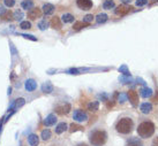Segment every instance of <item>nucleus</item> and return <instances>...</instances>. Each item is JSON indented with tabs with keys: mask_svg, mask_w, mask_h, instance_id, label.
I'll return each mask as SVG.
<instances>
[{
	"mask_svg": "<svg viewBox=\"0 0 158 146\" xmlns=\"http://www.w3.org/2000/svg\"><path fill=\"white\" fill-rule=\"evenodd\" d=\"M134 128H135V122L129 116H123V117H120L117 121V123H115V130H117V132L120 133V135H123V136L131 135L133 132Z\"/></svg>",
	"mask_w": 158,
	"mask_h": 146,
	"instance_id": "obj_1",
	"label": "nucleus"
},
{
	"mask_svg": "<svg viewBox=\"0 0 158 146\" xmlns=\"http://www.w3.org/2000/svg\"><path fill=\"white\" fill-rule=\"evenodd\" d=\"M107 138V132L104 129H95L89 133V143L91 146H104Z\"/></svg>",
	"mask_w": 158,
	"mask_h": 146,
	"instance_id": "obj_2",
	"label": "nucleus"
},
{
	"mask_svg": "<svg viewBox=\"0 0 158 146\" xmlns=\"http://www.w3.org/2000/svg\"><path fill=\"white\" fill-rule=\"evenodd\" d=\"M155 130H156V127L155 124L151 122V121H143L141 122L139 125H137V135L141 139H148V138H151L154 136Z\"/></svg>",
	"mask_w": 158,
	"mask_h": 146,
	"instance_id": "obj_3",
	"label": "nucleus"
},
{
	"mask_svg": "<svg viewBox=\"0 0 158 146\" xmlns=\"http://www.w3.org/2000/svg\"><path fill=\"white\" fill-rule=\"evenodd\" d=\"M73 119L77 122H85L88 120V114L84 111H81V109H76L74 111V114H73Z\"/></svg>",
	"mask_w": 158,
	"mask_h": 146,
	"instance_id": "obj_4",
	"label": "nucleus"
},
{
	"mask_svg": "<svg viewBox=\"0 0 158 146\" xmlns=\"http://www.w3.org/2000/svg\"><path fill=\"white\" fill-rule=\"evenodd\" d=\"M76 5L82 10H89L92 8V0H76Z\"/></svg>",
	"mask_w": 158,
	"mask_h": 146,
	"instance_id": "obj_5",
	"label": "nucleus"
},
{
	"mask_svg": "<svg viewBox=\"0 0 158 146\" xmlns=\"http://www.w3.org/2000/svg\"><path fill=\"white\" fill-rule=\"evenodd\" d=\"M40 15H42V9L38 8V7H32V8L28 12V18H30V20H32V21L40 18Z\"/></svg>",
	"mask_w": 158,
	"mask_h": 146,
	"instance_id": "obj_6",
	"label": "nucleus"
},
{
	"mask_svg": "<svg viewBox=\"0 0 158 146\" xmlns=\"http://www.w3.org/2000/svg\"><path fill=\"white\" fill-rule=\"evenodd\" d=\"M131 9L132 8H131V7H128V6H126V5H120V6H118V7L115 8L114 13H115V15L123 16V15H126Z\"/></svg>",
	"mask_w": 158,
	"mask_h": 146,
	"instance_id": "obj_7",
	"label": "nucleus"
},
{
	"mask_svg": "<svg viewBox=\"0 0 158 146\" xmlns=\"http://www.w3.org/2000/svg\"><path fill=\"white\" fill-rule=\"evenodd\" d=\"M127 96H128L129 101L132 102L133 106H136V105H137V101H139V94H137V92H135L134 90H131V91H128Z\"/></svg>",
	"mask_w": 158,
	"mask_h": 146,
	"instance_id": "obj_8",
	"label": "nucleus"
},
{
	"mask_svg": "<svg viewBox=\"0 0 158 146\" xmlns=\"http://www.w3.org/2000/svg\"><path fill=\"white\" fill-rule=\"evenodd\" d=\"M28 144L30 146H38L40 145V137L35 133L29 135L28 136Z\"/></svg>",
	"mask_w": 158,
	"mask_h": 146,
	"instance_id": "obj_9",
	"label": "nucleus"
},
{
	"mask_svg": "<svg viewBox=\"0 0 158 146\" xmlns=\"http://www.w3.org/2000/svg\"><path fill=\"white\" fill-rule=\"evenodd\" d=\"M24 86H26V90L27 91H29V92H32V91H35L36 89H37V83H36L35 80H27L26 81V84H24Z\"/></svg>",
	"mask_w": 158,
	"mask_h": 146,
	"instance_id": "obj_10",
	"label": "nucleus"
},
{
	"mask_svg": "<svg viewBox=\"0 0 158 146\" xmlns=\"http://www.w3.org/2000/svg\"><path fill=\"white\" fill-rule=\"evenodd\" d=\"M125 146H143V143H142V140H141L140 138L132 137L128 139Z\"/></svg>",
	"mask_w": 158,
	"mask_h": 146,
	"instance_id": "obj_11",
	"label": "nucleus"
},
{
	"mask_svg": "<svg viewBox=\"0 0 158 146\" xmlns=\"http://www.w3.org/2000/svg\"><path fill=\"white\" fill-rule=\"evenodd\" d=\"M56 111H57L58 114H61V115L68 114L70 111V105L69 104H65V105H62V106H58L57 108H56Z\"/></svg>",
	"mask_w": 158,
	"mask_h": 146,
	"instance_id": "obj_12",
	"label": "nucleus"
},
{
	"mask_svg": "<svg viewBox=\"0 0 158 146\" xmlns=\"http://www.w3.org/2000/svg\"><path fill=\"white\" fill-rule=\"evenodd\" d=\"M57 122V116L54 114H50V115L46 116V119L44 120V125L46 127H50V125H53Z\"/></svg>",
	"mask_w": 158,
	"mask_h": 146,
	"instance_id": "obj_13",
	"label": "nucleus"
},
{
	"mask_svg": "<svg viewBox=\"0 0 158 146\" xmlns=\"http://www.w3.org/2000/svg\"><path fill=\"white\" fill-rule=\"evenodd\" d=\"M50 24H51V27L53 28V29H57V30H59V29H61V20L59 18H57V16H54V18H52V20H51V22H50Z\"/></svg>",
	"mask_w": 158,
	"mask_h": 146,
	"instance_id": "obj_14",
	"label": "nucleus"
},
{
	"mask_svg": "<svg viewBox=\"0 0 158 146\" xmlns=\"http://www.w3.org/2000/svg\"><path fill=\"white\" fill-rule=\"evenodd\" d=\"M140 109L143 114H149L150 112L152 111V105L150 102H143L140 106Z\"/></svg>",
	"mask_w": 158,
	"mask_h": 146,
	"instance_id": "obj_15",
	"label": "nucleus"
},
{
	"mask_svg": "<svg viewBox=\"0 0 158 146\" xmlns=\"http://www.w3.org/2000/svg\"><path fill=\"white\" fill-rule=\"evenodd\" d=\"M42 9H43V13H44L45 15H51V14H53L56 7H54L52 4H45Z\"/></svg>",
	"mask_w": 158,
	"mask_h": 146,
	"instance_id": "obj_16",
	"label": "nucleus"
},
{
	"mask_svg": "<svg viewBox=\"0 0 158 146\" xmlns=\"http://www.w3.org/2000/svg\"><path fill=\"white\" fill-rule=\"evenodd\" d=\"M21 7L22 9H26V10H30L32 7H34V1L32 0H23L22 2H21Z\"/></svg>",
	"mask_w": 158,
	"mask_h": 146,
	"instance_id": "obj_17",
	"label": "nucleus"
},
{
	"mask_svg": "<svg viewBox=\"0 0 158 146\" xmlns=\"http://www.w3.org/2000/svg\"><path fill=\"white\" fill-rule=\"evenodd\" d=\"M67 128H68L67 124L65 123V122H61V123H59L57 127H56V133H57V135H60V133H62L64 131H66Z\"/></svg>",
	"mask_w": 158,
	"mask_h": 146,
	"instance_id": "obj_18",
	"label": "nucleus"
},
{
	"mask_svg": "<svg viewBox=\"0 0 158 146\" xmlns=\"http://www.w3.org/2000/svg\"><path fill=\"white\" fill-rule=\"evenodd\" d=\"M114 7H115V4H114L113 0H105L104 4H103V8L106 9V10H110Z\"/></svg>",
	"mask_w": 158,
	"mask_h": 146,
	"instance_id": "obj_19",
	"label": "nucleus"
},
{
	"mask_svg": "<svg viewBox=\"0 0 158 146\" xmlns=\"http://www.w3.org/2000/svg\"><path fill=\"white\" fill-rule=\"evenodd\" d=\"M61 21L64 23H70V22H74V16L72 14H64L61 18Z\"/></svg>",
	"mask_w": 158,
	"mask_h": 146,
	"instance_id": "obj_20",
	"label": "nucleus"
},
{
	"mask_svg": "<svg viewBox=\"0 0 158 146\" xmlns=\"http://www.w3.org/2000/svg\"><path fill=\"white\" fill-rule=\"evenodd\" d=\"M107 18H109V16H107L106 14H104V13L98 14V15L96 16V21H97V23L101 24V23H105L106 21H107Z\"/></svg>",
	"mask_w": 158,
	"mask_h": 146,
	"instance_id": "obj_21",
	"label": "nucleus"
},
{
	"mask_svg": "<svg viewBox=\"0 0 158 146\" xmlns=\"http://www.w3.org/2000/svg\"><path fill=\"white\" fill-rule=\"evenodd\" d=\"M42 91L44 93H51L53 91V86H52V84L51 83H44L43 84V86H42Z\"/></svg>",
	"mask_w": 158,
	"mask_h": 146,
	"instance_id": "obj_22",
	"label": "nucleus"
},
{
	"mask_svg": "<svg viewBox=\"0 0 158 146\" xmlns=\"http://www.w3.org/2000/svg\"><path fill=\"white\" fill-rule=\"evenodd\" d=\"M51 136H52V133H51V131H50L48 129H44V130L42 131V139H43V140H48V139L51 138Z\"/></svg>",
	"mask_w": 158,
	"mask_h": 146,
	"instance_id": "obj_23",
	"label": "nucleus"
},
{
	"mask_svg": "<svg viewBox=\"0 0 158 146\" xmlns=\"http://www.w3.org/2000/svg\"><path fill=\"white\" fill-rule=\"evenodd\" d=\"M98 107H99V104H98V101H91L88 104V109L91 112H95L98 109Z\"/></svg>",
	"mask_w": 158,
	"mask_h": 146,
	"instance_id": "obj_24",
	"label": "nucleus"
},
{
	"mask_svg": "<svg viewBox=\"0 0 158 146\" xmlns=\"http://www.w3.org/2000/svg\"><path fill=\"white\" fill-rule=\"evenodd\" d=\"M13 18L16 20V21H20L21 18H23V13L21 9H16L15 12L13 13Z\"/></svg>",
	"mask_w": 158,
	"mask_h": 146,
	"instance_id": "obj_25",
	"label": "nucleus"
},
{
	"mask_svg": "<svg viewBox=\"0 0 158 146\" xmlns=\"http://www.w3.org/2000/svg\"><path fill=\"white\" fill-rule=\"evenodd\" d=\"M89 26V23H85V22H76L74 24V27H73V29L74 30H80V29H82V28H84V27H88Z\"/></svg>",
	"mask_w": 158,
	"mask_h": 146,
	"instance_id": "obj_26",
	"label": "nucleus"
},
{
	"mask_svg": "<svg viewBox=\"0 0 158 146\" xmlns=\"http://www.w3.org/2000/svg\"><path fill=\"white\" fill-rule=\"evenodd\" d=\"M20 28L23 30H29V29H31V23L29 21H22L20 23Z\"/></svg>",
	"mask_w": 158,
	"mask_h": 146,
	"instance_id": "obj_27",
	"label": "nucleus"
},
{
	"mask_svg": "<svg viewBox=\"0 0 158 146\" xmlns=\"http://www.w3.org/2000/svg\"><path fill=\"white\" fill-rule=\"evenodd\" d=\"M79 130H83V128L81 125H79V124H70L69 132H75V131H79Z\"/></svg>",
	"mask_w": 158,
	"mask_h": 146,
	"instance_id": "obj_28",
	"label": "nucleus"
},
{
	"mask_svg": "<svg viewBox=\"0 0 158 146\" xmlns=\"http://www.w3.org/2000/svg\"><path fill=\"white\" fill-rule=\"evenodd\" d=\"M151 90L150 89H148V88H145V89H142L141 90V96L142 97H144V98H147V97H150L151 96Z\"/></svg>",
	"mask_w": 158,
	"mask_h": 146,
	"instance_id": "obj_29",
	"label": "nucleus"
},
{
	"mask_svg": "<svg viewBox=\"0 0 158 146\" xmlns=\"http://www.w3.org/2000/svg\"><path fill=\"white\" fill-rule=\"evenodd\" d=\"M1 18H4V20H6V21H10L12 18H13V14L10 13V12H5L2 15H1Z\"/></svg>",
	"mask_w": 158,
	"mask_h": 146,
	"instance_id": "obj_30",
	"label": "nucleus"
},
{
	"mask_svg": "<svg viewBox=\"0 0 158 146\" xmlns=\"http://www.w3.org/2000/svg\"><path fill=\"white\" fill-rule=\"evenodd\" d=\"M48 23L46 20H43V21H40L38 23V28H40V30H45V29H48Z\"/></svg>",
	"mask_w": 158,
	"mask_h": 146,
	"instance_id": "obj_31",
	"label": "nucleus"
},
{
	"mask_svg": "<svg viewBox=\"0 0 158 146\" xmlns=\"http://www.w3.org/2000/svg\"><path fill=\"white\" fill-rule=\"evenodd\" d=\"M15 0H4V4L6 7H8V8H10V7H13L14 5H15Z\"/></svg>",
	"mask_w": 158,
	"mask_h": 146,
	"instance_id": "obj_32",
	"label": "nucleus"
},
{
	"mask_svg": "<svg viewBox=\"0 0 158 146\" xmlns=\"http://www.w3.org/2000/svg\"><path fill=\"white\" fill-rule=\"evenodd\" d=\"M24 102H26V100H24L23 98H20V99H18V100H15V106L21 107V106L24 105Z\"/></svg>",
	"mask_w": 158,
	"mask_h": 146,
	"instance_id": "obj_33",
	"label": "nucleus"
},
{
	"mask_svg": "<svg viewBox=\"0 0 158 146\" xmlns=\"http://www.w3.org/2000/svg\"><path fill=\"white\" fill-rule=\"evenodd\" d=\"M148 4V0H136V6L137 7H142Z\"/></svg>",
	"mask_w": 158,
	"mask_h": 146,
	"instance_id": "obj_34",
	"label": "nucleus"
},
{
	"mask_svg": "<svg viewBox=\"0 0 158 146\" xmlns=\"http://www.w3.org/2000/svg\"><path fill=\"white\" fill-rule=\"evenodd\" d=\"M94 16H92V15H90V14H89V15H85V16H84L83 18V22H85V23H90L92 21V20H94Z\"/></svg>",
	"mask_w": 158,
	"mask_h": 146,
	"instance_id": "obj_35",
	"label": "nucleus"
},
{
	"mask_svg": "<svg viewBox=\"0 0 158 146\" xmlns=\"http://www.w3.org/2000/svg\"><path fill=\"white\" fill-rule=\"evenodd\" d=\"M119 71H120V73H123L125 75H129V71L127 70V67L126 66L120 67V68H119Z\"/></svg>",
	"mask_w": 158,
	"mask_h": 146,
	"instance_id": "obj_36",
	"label": "nucleus"
},
{
	"mask_svg": "<svg viewBox=\"0 0 158 146\" xmlns=\"http://www.w3.org/2000/svg\"><path fill=\"white\" fill-rule=\"evenodd\" d=\"M150 146H158V136L152 139V142H151V145Z\"/></svg>",
	"mask_w": 158,
	"mask_h": 146,
	"instance_id": "obj_37",
	"label": "nucleus"
},
{
	"mask_svg": "<svg viewBox=\"0 0 158 146\" xmlns=\"http://www.w3.org/2000/svg\"><path fill=\"white\" fill-rule=\"evenodd\" d=\"M125 99H126V96H125V94H120V97H119V100H120V102H123V101H125Z\"/></svg>",
	"mask_w": 158,
	"mask_h": 146,
	"instance_id": "obj_38",
	"label": "nucleus"
},
{
	"mask_svg": "<svg viewBox=\"0 0 158 146\" xmlns=\"http://www.w3.org/2000/svg\"><path fill=\"white\" fill-rule=\"evenodd\" d=\"M5 12H6V10H5V7H4V6H2L1 4H0V14L2 15V14H4Z\"/></svg>",
	"mask_w": 158,
	"mask_h": 146,
	"instance_id": "obj_39",
	"label": "nucleus"
},
{
	"mask_svg": "<svg viewBox=\"0 0 158 146\" xmlns=\"http://www.w3.org/2000/svg\"><path fill=\"white\" fill-rule=\"evenodd\" d=\"M24 38H29V39H31V40H36V38H34L32 36H29V35H22Z\"/></svg>",
	"mask_w": 158,
	"mask_h": 146,
	"instance_id": "obj_40",
	"label": "nucleus"
},
{
	"mask_svg": "<svg viewBox=\"0 0 158 146\" xmlns=\"http://www.w3.org/2000/svg\"><path fill=\"white\" fill-rule=\"evenodd\" d=\"M121 2H123V5H128L132 2V0H121Z\"/></svg>",
	"mask_w": 158,
	"mask_h": 146,
	"instance_id": "obj_41",
	"label": "nucleus"
},
{
	"mask_svg": "<svg viewBox=\"0 0 158 146\" xmlns=\"http://www.w3.org/2000/svg\"><path fill=\"white\" fill-rule=\"evenodd\" d=\"M76 146H88V145H87L85 143H80V144H77Z\"/></svg>",
	"mask_w": 158,
	"mask_h": 146,
	"instance_id": "obj_42",
	"label": "nucleus"
},
{
	"mask_svg": "<svg viewBox=\"0 0 158 146\" xmlns=\"http://www.w3.org/2000/svg\"><path fill=\"white\" fill-rule=\"evenodd\" d=\"M154 1H158V0H154Z\"/></svg>",
	"mask_w": 158,
	"mask_h": 146,
	"instance_id": "obj_43",
	"label": "nucleus"
}]
</instances>
